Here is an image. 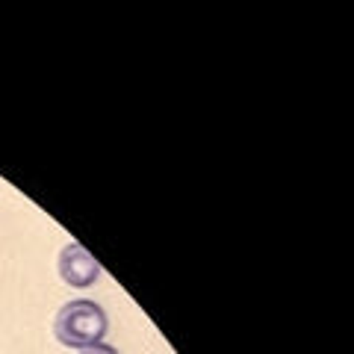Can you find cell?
Here are the masks:
<instances>
[{"label":"cell","mask_w":354,"mask_h":354,"mask_svg":"<svg viewBox=\"0 0 354 354\" xmlns=\"http://www.w3.org/2000/svg\"><path fill=\"white\" fill-rule=\"evenodd\" d=\"M106 310L92 298H74V301L62 304L59 313L53 316V337L65 348L83 351L88 346H97L106 339Z\"/></svg>","instance_id":"cell-1"},{"label":"cell","mask_w":354,"mask_h":354,"mask_svg":"<svg viewBox=\"0 0 354 354\" xmlns=\"http://www.w3.org/2000/svg\"><path fill=\"white\" fill-rule=\"evenodd\" d=\"M57 272L65 283L74 286V290H88L92 283H97L104 269H101V263L92 257L88 248H83L80 242H68V245L59 251Z\"/></svg>","instance_id":"cell-2"},{"label":"cell","mask_w":354,"mask_h":354,"mask_svg":"<svg viewBox=\"0 0 354 354\" xmlns=\"http://www.w3.org/2000/svg\"><path fill=\"white\" fill-rule=\"evenodd\" d=\"M77 354H121L115 346H109V342H97V346H88L83 351H77Z\"/></svg>","instance_id":"cell-3"}]
</instances>
